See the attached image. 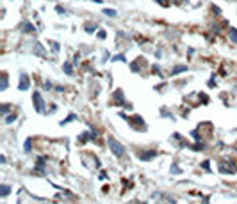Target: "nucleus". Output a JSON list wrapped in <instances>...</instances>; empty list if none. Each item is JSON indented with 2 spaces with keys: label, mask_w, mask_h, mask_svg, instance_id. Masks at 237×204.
Returning a JSON list of instances; mask_svg holds the SVG:
<instances>
[{
  "label": "nucleus",
  "mask_w": 237,
  "mask_h": 204,
  "mask_svg": "<svg viewBox=\"0 0 237 204\" xmlns=\"http://www.w3.org/2000/svg\"><path fill=\"white\" fill-rule=\"evenodd\" d=\"M109 148H111V151H112V154H114V156H118V158L125 154V148L119 144L116 139H112V137H109Z\"/></svg>",
  "instance_id": "obj_1"
},
{
  "label": "nucleus",
  "mask_w": 237,
  "mask_h": 204,
  "mask_svg": "<svg viewBox=\"0 0 237 204\" xmlns=\"http://www.w3.org/2000/svg\"><path fill=\"white\" fill-rule=\"evenodd\" d=\"M121 117H123V119H127V121H128L130 124H136V130H146V124H144V119H143L141 115H134L132 119H128V117H127L125 114H121Z\"/></svg>",
  "instance_id": "obj_2"
},
{
  "label": "nucleus",
  "mask_w": 237,
  "mask_h": 204,
  "mask_svg": "<svg viewBox=\"0 0 237 204\" xmlns=\"http://www.w3.org/2000/svg\"><path fill=\"white\" fill-rule=\"evenodd\" d=\"M114 103H116V105H121L123 108H132V105L125 101V98H123V91H121V89H116V91H114Z\"/></svg>",
  "instance_id": "obj_3"
},
{
  "label": "nucleus",
  "mask_w": 237,
  "mask_h": 204,
  "mask_svg": "<svg viewBox=\"0 0 237 204\" xmlns=\"http://www.w3.org/2000/svg\"><path fill=\"white\" fill-rule=\"evenodd\" d=\"M32 101H34V107H36V112H45V99H43V96L41 93H34L32 94Z\"/></svg>",
  "instance_id": "obj_4"
},
{
  "label": "nucleus",
  "mask_w": 237,
  "mask_h": 204,
  "mask_svg": "<svg viewBox=\"0 0 237 204\" xmlns=\"http://www.w3.org/2000/svg\"><path fill=\"white\" fill-rule=\"evenodd\" d=\"M29 87H30V80H29V76H27V73H21L20 75V85H18V89H20V91H29Z\"/></svg>",
  "instance_id": "obj_5"
},
{
  "label": "nucleus",
  "mask_w": 237,
  "mask_h": 204,
  "mask_svg": "<svg viewBox=\"0 0 237 204\" xmlns=\"http://www.w3.org/2000/svg\"><path fill=\"white\" fill-rule=\"evenodd\" d=\"M95 139H96L95 131H84V133H80L79 142H89V140H95Z\"/></svg>",
  "instance_id": "obj_6"
},
{
  "label": "nucleus",
  "mask_w": 237,
  "mask_h": 204,
  "mask_svg": "<svg viewBox=\"0 0 237 204\" xmlns=\"http://www.w3.org/2000/svg\"><path fill=\"white\" fill-rule=\"evenodd\" d=\"M153 156H157V151H155V149H152V151H146V153H141V154H139V158H141L143 162H148V160H152Z\"/></svg>",
  "instance_id": "obj_7"
},
{
  "label": "nucleus",
  "mask_w": 237,
  "mask_h": 204,
  "mask_svg": "<svg viewBox=\"0 0 237 204\" xmlns=\"http://www.w3.org/2000/svg\"><path fill=\"white\" fill-rule=\"evenodd\" d=\"M228 37H230V41H232V43H235V44H237V29H234V27H228Z\"/></svg>",
  "instance_id": "obj_8"
},
{
  "label": "nucleus",
  "mask_w": 237,
  "mask_h": 204,
  "mask_svg": "<svg viewBox=\"0 0 237 204\" xmlns=\"http://www.w3.org/2000/svg\"><path fill=\"white\" fill-rule=\"evenodd\" d=\"M62 69H64V73H66L68 76H70V75L73 73V66H71V62H64V66H62Z\"/></svg>",
  "instance_id": "obj_9"
},
{
  "label": "nucleus",
  "mask_w": 237,
  "mask_h": 204,
  "mask_svg": "<svg viewBox=\"0 0 237 204\" xmlns=\"http://www.w3.org/2000/svg\"><path fill=\"white\" fill-rule=\"evenodd\" d=\"M75 119H77V115H75V114H70V115L61 123V126H64V124H68V123H71V121H75Z\"/></svg>",
  "instance_id": "obj_10"
},
{
  "label": "nucleus",
  "mask_w": 237,
  "mask_h": 204,
  "mask_svg": "<svg viewBox=\"0 0 237 204\" xmlns=\"http://www.w3.org/2000/svg\"><path fill=\"white\" fill-rule=\"evenodd\" d=\"M23 151H25V153H29V151H32V140H30V139H27V140H25V146H23Z\"/></svg>",
  "instance_id": "obj_11"
},
{
  "label": "nucleus",
  "mask_w": 237,
  "mask_h": 204,
  "mask_svg": "<svg viewBox=\"0 0 237 204\" xmlns=\"http://www.w3.org/2000/svg\"><path fill=\"white\" fill-rule=\"evenodd\" d=\"M182 71H187V66H177V68L171 71V75H178V73H182Z\"/></svg>",
  "instance_id": "obj_12"
},
{
  "label": "nucleus",
  "mask_w": 237,
  "mask_h": 204,
  "mask_svg": "<svg viewBox=\"0 0 237 204\" xmlns=\"http://www.w3.org/2000/svg\"><path fill=\"white\" fill-rule=\"evenodd\" d=\"M9 190H11V188H9L7 185H2V186H0V195H2V197H5V195L9 193Z\"/></svg>",
  "instance_id": "obj_13"
},
{
  "label": "nucleus",
  "mask_w": 237,
  "mask_h": 204,
  "mask_svg": "<svg viewBox=\"0 0 237 204\" xmlns=\"http://www.w3.org/2000/svg\"><path fill=\"white\" fill-rule=\"evenodd\" d=\"M7 84H9V82H7V75L4 73V75H2V87H0V89L5 91V89H7Z\"/></svg>",
  "instance_id": "obj_14"
},
{
  "label": "nucleus",
  "mask_w": 237,
  "mask_h": 204,
  "mask_svg": "<svg viewBox=\"0 0 237 204\" xmlns=\"http://www.w3.org/2000/svg\"><path fill=\"white\" fill-rule=\"evenodd\" d=\"M23 32H34V25L32 23H25L23 25Z\"/></svg>",
  "instance_id": "obj_15"
},
{
  "label": "nucleus",
  "mask_w": 237,
  "mask_h": 204,
  "mask_svg": "<svg viewBox=\"0 0 237 204\" xmlns=\"http://www.w3.org/2000/svg\"><path fill=\"white\" fill-rule=\"evenodd\" d=\"M193 149H194V151H203V149H205V144H203V142H196V144L193 146Z\"/></svg>",
  "instance_id": "obj_16"
},
{
  "label": "nucleus",
  "mask_w": 237,
  "mask_h": 204,
  "mask_svg": "<svg viewBox=\"0 0 237 204\" xmlns=\"http://www.w3.org/2000/svg\"><path fill=\"white\" fill-rule=\"evenodd\" d=\"M14 121H16V114H13V115H7V117H5V123H7V124H11V123H14Z\"/></svg>",
  "instance_id": "obj_17"
},
{
  "label": "nucleus",
  "mask_w": 237,
  "mask_h": 204,
  "mask_svg": "<svg viewBox=\"0 0 237 204\" xmlns=\"http://www.w3.org/2000/svg\"><path fill=\"white\" fill-rule=\"evenodd\" d=\"M103 14H107V16H116V11H112V9H103Z\"/></svg>",
  "instance_id": "obj_18"
},
{
  "label": "nucleus",
  "mask_w": 237,
  "mask_h": 204,
  "mask_svg": "<svg viewBox=\"0 0 237 204\" xmlns=\"http://www.w3.org/2000/svg\"><path fill=\"white\" fill-rule=\"evenodd\" d=\"M112 60H121V62H127V60H125V55H114V57H112Z\"/></svg>",
  "instance_id": "obj_19"
},
{
  "label": "nucleus",
  "mask_w": 237,
  "mask_h": 204,
  "mask_svg": "<svg viewBox=\"0 0 237 204\" xmlns=\"http://www.w3.org/2000/svg\"><path fill=\"white\" fill-rule=\"evenodd\" d=\"M209 163H210V162H207V160H205V162H201V167L205 169V170H210V165H209Z\"/></svg>",
  "instance_id": "obj_20"
},
{
  "label": "nucleus",
  "mask_w": 237,
  "mask_h": 204,
  "mask_svg": "<svg viewBox=\"0 0 237 204\" xmlns=\"http://www.w3.org/2000/svg\"><path fill=\"white\" fill-rule=\"evenodd\" d=\"M96 36H98L100 39H105V37H107V36H105V30H103V29H102V30H98V34H96Z\"/></svg>",
  "instance_id": "obj_21"
},
{
  "label": "nucleus",
  "mask_w": 237,
  "mask_h": 204,
  "mask_svg": "<svg viewBox=\"0 0 237 204\" xmlns=\"http://www.w3.org/2000/svg\"><path fill=\"white\" fill-rule=\"evenodd\" d=\"M7 112H9V105H2V114L7 115Z\"/></svg>",
  "instance_id": "obj_22"
},
{
  "label": "nucleus",
  "mask_w": 237,
  "mask_h": 204,
  "mask_svg": "<svg viewBox=\"0 0 237 204\" xmlns=\"http://www.w3.org/2000/svg\"><path fill=\"white\" fill-rule=\"evenodd\" d=\"M157 2L162 5V7H168V5H169V2H168V0H157Z\"/></svg>",
  "instance_id": "obj_23"
},
{
  "label": "nucleus",
  "mask_w": 237,
  "mask_h": 204,
  "mask_svg": "<svg viewBox=\"0 0 237 204\" xmlns=\"http://www.w3.org/2000/svg\"><path fill=\"white\" fill-rule=\"evenodd\" d=\"M212 11H214V14H221V9L217 5H212Z\"/></svg>",
  "instance_id": "obj_24"
},
{
  "label": "nucleus",
  "mask_w": 237,
  "mask_h": 204,
  "mask_svg": "<svg viewBox=\"0 0 237 204\" xmlns=\"http://www.w3.org/2000/svg\"><path fill=\"white\" fill-rule=\"evenodd\" d=\"M171 172H175V174H178V172H180V169H178L177 165H171Z\"/></svg>",
  "instance_id": "obj_25"
},
{
  "label": "nucleus",
  "mask_w": 237,
  "mask_h": 204,
  "mask_svg": "<svg viewBox=\"0 0 237 204\" xmlns=\"http://www.w3.org/2000/svg\"><path fill=\"white\" fill-rule=\"evenodd\" d=\"M84 29H86L87 32H93V30H95V27H91V25H87V27H84Z\"/></svg>",
  "instance_id": "obj_26"
},
{
  "label": "nucleus",
  "mask_w": 237,
  "mask_h": 204,
  "mask_svg": "<svg viewBox=\"0 0 237 204\" xmlns=\"http://www.w3.org/2000/svg\"><path fill=\"white\" fill-rule=\"evenodd\" d=\"M55 11H57V13H61V14H64V9H62V7H55Z\"/></svg>",
  "instance_id": "obj_27"
},
{
  "label": "nucleus",
  "mask_w": 237,
  "mask_h": 204,
  "mask_svg": "<svg viewBox=\"0 0 237 204\" xmlns=\"http://www.w3.org/2000/svg\"><path fill=\"white\" fill-rule=\"evenodd\" d=\"M185 2H189V0H185Z\"/></svg>",
  "instance_id": "obj_28"
}]
</instances>
